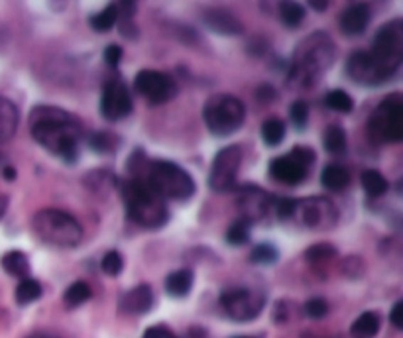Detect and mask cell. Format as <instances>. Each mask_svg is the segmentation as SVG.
Returning a JSON list of instances; mask_svg holds the SVG:
<instances>
[{"label":"cell","instance_id":"29","mask_svg":"<svg viewBox=\"0 0 403 338\" xmlns=\"http://www.w3.org/2000/svg\"><path fill=\"white\" fill-rule=\"evenodd\" d=\"M279 18L287 28H297L305 20V9L297 2H281L279 4Z\"/></svg>","mask_w":403,"mask_h":338},{"label":"cell","instance_id":"33","mask_svg":"<svg viewBox=\"0 0 403 338\" xmlns=\"http://www.w3.org/2000/svg\"><path fill=\"white\" fill-rule=\"evenodd\" d=\"M250 222H246V220L238 219L227 230V242L232 246H244L248 240H250Z\"/></svg>","mask_w":403,"mask_h":338},{"label":"cell","instance_id":"21","mask_svg":"<svg viewBox=\"0 0 403 338\" xmlns=\"http://www.w3.org/2000/svg\"><path fill=\"white\" fill-rule=\"evenodd\" d=\"M0 263H2V270L6 271L9 276H12V278L26 279L28 273H30V260L20 250H10V252L4 254Z\"/></svg>","mask_w":403,"mask_h":338},{"label":"cell","instance_id":"3","mask_svg":"<svg viewBox=\"0 0 403 338\" xmlns=\"http://www.w3.org/2000/svg\"><path fill=\"white\" fill-rule=\"evenodd\" d=\"M132 161H136L134 158ZM130 171L136 179H142L146 185H150L163 201H187L195 193L193 178L173 161L138 160L136 168H130Z\"/></svg>","mask_w":403,"mask_h":338},{"label":"cell","instance_id":"42","mask_svg":"<svg viewBox=\"0 0 403 338\" xmlns=\"http://www.w3.org/2000/svg\"><path fill=\"white\" fill-rule=\"evenodd\" d=\"M389 321H392V325H394L397 330L403 329V301H397V303L394 305V309H392V313H389Z\"/></svg>","mask_w":403,"mask_h":338},{"label":"cell","instance_id":"7","mask_svg":"<svg viewBox=\"0 0 403 338\" xmlns=\"http://www.w3.org/2000/svg\"><path fill=\"white\" fill-rule=\"evenodd\" d=\"M205 124L215 136L235 134L246 119V109L240 99L232 94H213L203 107Z\"/></svg>","mask_w":403,"mask_h":338},{"label":"cell","instance_id":"5","mask_svg":"<svg viewBox=\"0 0 403 338\" xmlns=\"http://www.w3.org/2000/svg\"><path fill=\"white\" fill-rule=\"evenodd\" d=\"M368 53L372 67L376 69L382 84L399 71L403 63V22L394 18L380 28Z\"/></svg>","mask_w":403,"mask_h":338},{"label":"cell","instance_id":"31","mask_svg":"<svg viewBox=\"0 0 403 338\" xmlns=\"http://www.w3.org/2000/svg\"><path fill=\"white\" fill-rule=\"evenodd\" d=\"M325 104H327L328 109L335 110V112H350L354 109V102H353V97L343 91V89H335V91H331V93L325 97Z\"/></svg>","mask_w":403,"mask_h":338},{"label":"cell","instance_id":"24","mask_svg":"<svg viewBox=\"0 0 403 338\" xmlns=\"http://www.w3.org/2000/svg\"><path fill=\"white\" fill-rule=\"evenodd\" d=\"M362 189L366 191L368 197L376 199V197H382L387 191V181L376 169H366L362 173Z\"/></svg>","mask_w":403,"mask_h":338},{"label":"cell","instance_id":"4","mask_svg":"<svg viewBox=\"0 0 403 338\" xmlns=\"http://www.w3.org/2000/svg\"><path fill=\"white\" fill-rule=\"evenodd\" d=\"M118 187H120L128 219L134 224L148 230H158L168 222V205L150 185H146L142 179H122Z\"/></svg>","mask_w":403,"mask_h":338},{"label":"cell","instance_id":"14","mask_svg":"<svg viewBox=\"0 0 403 338\" xmlns=\"http://www.w3.org/2000/svg\"><path fill=\"white\" fill-rule=\"evenodd\" d=\"M132 97L128 87L120 79H110L102 87L101 93V114L110 122L127 119L132 112Z\"/></svg>","mask_w":403,"mask_h":338},{"label":"cell","instance_id":"43","mask_svg":"<svg viewBox=\"0 0 403 338\" xmlns=\"http://www.w3.org/2000/svg\"><path fill=\"white\" fill-rule=\"evenodd\" d=\"M256 94H258V101L272 102L274 101V97H276V91H274V87H269V84H262Z\"/></svg>","mask_w":403,"mask_h":338},{"label":"cell","instance_id":"49","mask_svg":"<svg viewBox=\"0 0 403 338\" xmlns=\"http://www.w3.org/2000/svg\"><path fill=\"white\" fill-rule=\"evenodd\" d=\"M28 338H58V337H50V334H30Z\"/></svg>","mask_w":403,"mask_h":338},{"label":"cell","instance_id":"11","mask_svg":"<svg viewBox=\"0 0 403 338\" xmlns=\"http://www.w3.org/2000/svg\"><path fill=\"white\" fill-rule=\"evenodd\" d=\"M242 148L236 144L227 146L217 152L209 171V187L215 193H227L235 187L238 171L242 165Z\"/></svg>","mask_w":403,"mask_h":338},{"label":"cell","instance_id":"45","mask_svg":"<svg viewBox=\"0 0 403 338\" xmlns=\"http://www.w3.org/2000/svg\"><path fill=\"white\" fill-rule=\"evenodd\" d=\"M4 179H9V181H14L16 179V169L14 168H4Z\"/></svg>","mask_w":403,"mask_h":338},{"label":"cell","instance_id":"38","mask_svg":"<svg viewBox=\"0 0 403 338\" xmlns=\"http://www.w3.org/2000/svg\"><path fill=\"white\" fill-rule=\"evenodd\" d=\"M303 311H305V315H307L309 319H323V317H327L328 313V303L323 297H313V299H309V301L305 303Z\"/></svg>","mask_w":403,"mask_h":338},{"label":"cell","instance_id":"46","mask_svg":"<svg viewBox=\"0 0 403 338\" xmlns=\"http://www.w3.org/2000/svg\"><path fill=\"white\" fill-rule=\"evenodd\" d=\"M189 338H209V334L203 329H193L189 332Z\"/></svg>","mask_w":403,"mask_h":338},{"label":"cell","instance_id":"47","mask_svg":"<svg viewBox=\"0 0 403 338\" xmlns=\"http://www.w3.org/2000/svg\"><path fill=\"white\" fill-rule=\"evenodd\" d=\"M6 203H9V201H6V197H0V217H2L4 211H6Z\"/></svg>","mask_w":403,"mask_h":338},{"label":"cell","instance_id":"39","mask_svg":"<svg viewBox=\"0 0 403 338\" xmlns=\"http://www.w3.org/2000/svg\"><path fill=\"white\" fill-rule=\"evenodd\" d=\"M294 203L295 199H287V197L276 199V201H274V209H276L277 219H291V214H294Z\"/></svg>","mask_w":403,"mask_h":338},{"label":"cell","instance_id":"18","mask_svg":"<svg viewBox=\"0 0 403 338\" xmlns=\"http://www.w3.org/2000/svg\"><path fill=\"white\" fill-rule=\"evenodd\" d=\"M340 30L346 36H360L370 24V6L368 4H350L340 14Z\"/></svg>","mask_w":403,"mask_h":338},{"label":"cell","instance_id":"26","mask_svg":"<svg viewBox=\"0 0 403 338\" xmlns=\"http://www.w3.org/2000/svg\"><path fill=\"white\" fill-rule=\"evenodd\" d=\"M14 297H16V303L22 305V307L38 301V299L42 297V285H40V281H36V279L32 278L22 279V281L18 283Z\"/></svg>","mask_w":403,"mask_h":338},{"label":"cell","instance_id":"17","mask_svg":"<svg viewBox=\"0 0 403 338\" xmlns=\"http://www.w3.org/2000/svg\"><path fill=\"white\" fill-rule=\"evenodd\" d=\"M203 18H205V24L220 36H240L244 32L242 22L225 9L205 10Z\"/></svg>","mask_w":403,"mask_h":338},{"label":"cell","instance_id":"15","mask_svg":"<svg viewBox=\"0 0 403 338\" xmlns=\"http://www.w3.org/2000/svg\"><path fill=\"white\" fill-rule=\"evenodd\" d=\"M236 207L240 212V219L254 224L258 220L266 219L269 209L274 207V197L266 193L260 187H242L238 191V197H236Z\"/></svg>","mask_w":403,"mask_h":338},{"label":"cell","instance_id":"12","mask_svg":"<svg viewBox=\"0 0 403 338\" xmlns=\"http://www.w3.org/2000/svg\"><path fill=\"white\" fill-rule=\"evenodd\" d=\"M264 305H266L264 295H260L258 291H252V289L246 288L227 289L220 295L222 311H225L228 319H232L236 322L254 321L262 313Z\"/></svg>","mask_w":403,"mask_h":338},{"label":"cell","instance_id":"23","mask_svg":"<svg viewBox=\"0 0 403 338\" xmlns=\"http://www.w3.org/2000/svg\"><path fill=\"white\" fill-rule=\"evenodd\" d=\"M321 183L328 191H343L350 183V173L338 163H331L321 173Z\"/></svg>","mask_w":403,"mask_h":338},{"label":"cell","instance_id":"35","mask_svg":"<svg viewBox=\"0 0 403 338\" xmlns=\"http://www.w3.org/2000/svg\"><path fill=\"white\" fill-rule=\"evenodd\" d=\"M279 254L272 244H258L250 252V262L258 263V266H269V263L277 262Z\"/></svg>","mask_w":403,"mask_h":338},{"label":"cell","instance_id":"8","mask_svg":"<svg viewBox=\"0 0 403 338\" xmlns=\"http://www.w3.org/2000/svg\"><path fill=\"white\" fill-rule=\"evenodd\" d=\"M370 140L378 144H397L403 140V99L389 94L380 102L368 120Z\"/></svg>","mask_w":403,"mask_h":338},{"label":"cell","instance_id":"28","mask_svg":"<svg viewBox=\"0 0 403 338\" xmlns=\"http://www.w3.org/2000/svg\"><path fill=\"white\" fill-rule=\"evenodd\" d=\"M323 142H325V148H327L328 153H343L346 150V132L343 126H336V124H331L327 128V132H325V138H323Z\"/></svg>","mask_w":403,"mask_h":338},{"label":"cell","instance_id":"37","mask_svg":"<svg viewBox=\"0 0 403 338\" xmlns=\"http://www.w3.org/2000/svg\"><path fill=\"white\" fill-rule=\"evenodd\" d=\"M289 119L294 122V126L297 130H303L309 122V107L305 101H295L289 107Z\"/></svg>","mask_w":403,"mask_h":338},{"label":"cell","instance_id":"9","mask_svg":"<svg viewBox=\"0 0 403 338\" xmlns=\"http://www.w3.org/2000/svg\"><path fill=\"white\" fill-rule=\"evenodd\" d=\"M291 219L297 220L305 229L325 232V230L336 227L338 211H336L335 203L327 197H309V199H299V201L295 199Z\"/></svg>","mask_w":403,"mask_h":338},{"label":"cell","instance_id":"13","mask_svg":"<svg viewBox=\"0 0 403 338\" xmlns=\"http://www.w3.org/2000/svg\"><path fill=\"white\" fill-rule=\"evenodd\" d=\"M138 93L151 104H166L177 97L176 81L156 69H142L134 79Z\"/></svg>","mask_w":403,"mask_h":338},{"label":"cell","instance_id":"19","mask_svg":"<svg viewBox=\"0 0 403 338\" xmlns=\"http://www.w3.org/2000/svg\"><path fill=\"white\" fill-rule=\"evenodd\" d=\"M20 112L14 102L0 94V144L10 142L18 130Z\"/></svg>","mask_w":403,"mask_h":338},{"label":"cell","instance_id":"2","mask_svg":"<svg viewBox=\"0 0 403 338\" xmlns=\"http://www.w3.org/2000/svg\"><path fill=\"white\" fill-rule=\"evenodd\" d=\"M335 61V42L327 32H313L297 43L289 65V83L309 89L327 73Z\"/></svg>","mask_w":403,"mask_h":338},{"label":"cell","instance_id":"20","mask_svg":"<svg viewBox=\"0 0 403 338\" xmlns=\"http://www.w3.org/2000/svg\"><path fill=\"white\" fill-rule=\"evenodd\" d=\"M195 276L193 271L187 270H177L173 273H169L166 278V291H168L171 297H185L189 295V291L193 288Z\"/></svg>","mask_w":403,"mask_h":338},{"label":"cell","instance_id":"27","mask_svg":"<svg viewBox=\"0 0 403 338\" xmlns=\"http://www.w3.org/2000/svg\"><path fill=\"white\" fill-rule=\"evenodd\" d=\"M286 138V124L279 119H268L262 124V140L266 142V146L274 148L279 146Z\"/></svg>","mask_w":403,"mask_h":338},{"label":"cell","instance_id":"25","mask_svg":"<svg viewBox=\"0 0 403 338\" xmlns=\"http://www.w3.org/2000/svg\"><path fill=\"white\" fill-rule=\"evenodd\" d=\"M91 288H89V283H85V281H75V283H71L68 289H65V293H63V301H65V307L68 309H75V307H81L83 303H87L89 299H91Z\"/></svg>","mask_w":403,"mask_h":338},{"label":"cell","instance_id":"1","mask_svg":"<svg viewBox=\"0 0 403 338\" xmlns=\"http://www.w3.org/2000/svg\"><path fill=\"white\" fill-rule=\"evenodd\" d=\"M30 134L43 150L65 163H75L81 152L83 130L79 120L58 107H36L30 114Z\"/></svg>","mask_w":403,"mask_h":338},{"label":"cell","instance_id":"6","mask_svg":"<svg viewBox=\"0 0 403 338\" xmlns=\"http://www.w3.org/2000/svg\"><path fill=\"white\" fill-rule=\"evenodd\" d=\"M36 238L53 248H75L83 240V229L75 217L59 209H42L32 219Z\"/></svg>","mask_w":403,"mask_h":338},{"label":"cell","instance_id":"50","mask_svg":"<svg viewBox=\"0 0 403 338\" xmlns=\"http://www.w3.org/2000/svg\"><path fill=\"white\" fill-rule=\"evenodd\" d=\"M236 338H260V337H236Z\"/></svg>","mask_w":403,"mask_h":338},{"label":"cell","instance_id":"34","mask_svg":"<svg viewBox=\"0 0 403 338\" xmlns=\"http://www.w3.org/2000/svg\"><path fill=\"white\" fill-rule=\"evenodd\" d=\"M89 146H91L95 152L99 153H109L112 150H117L118 140L109 132H97V134L89 136Z\"/></svg>","mask_w":403,"mask_h":338},{"label":"cell","instance_id":"36","mask_svg":"<svg viewBox=\"0 0 403 338\" xmlns=\"http://www.w3.org/2000/svg\"><path fill=\"white\" fill-rule=\"evenodd\" d=\"M122 266H124V262H122V256H120L117 250H110V252H107L104 256H102L101 270H102V273H107V276H110V278H117V276H120Z\"/></svg>","mask_w":403,"mask_h":338},{"label":"cell","instance_id":"41","mask_svg":"<svg viewBox=\"0 0 403 338\" xmlns=\"http://www.w3.org/2000/svg\"><path fill=\"white\" fill-rule=\"evenodd\" d=\"M144 338H177V337L168 329V327L158 325V327H150V329L146 330Z\"/></svg>","mask_w":403,"mask_h":338},{"label":"cell","instance_id":"30","mask_svg":"<svg viewBox=\"0 0 403 338\" xmlns=\"http://www.w3.org/2000/svg\"><path fill=\"white\" fill-rule=\"evenodd\" d=\"M118 22V10L117 4H109L107 9H102L101 12H97L91 18V28L95 32H109L112 26Z\"/></svg>","mask_w":403,"mask_h":338},{"label":"cell","instance_id":"40","mask_svg":"<svg viewBox=\"0 0 403 338\" xmlns=\"http://www.w3.org/2000/svg\"><path fill=\"white\" fill-rule=\"evenodd\" d=\"M102 58H104V61H107L109 67L112 69L118 67V63L122 60V48L117 45V43H110L109 48L104 50V53H102Z\"/></svg>","mask_w":403,"mask_h":338},{"label":"cell","instance_id":"48","mask_svg":"<svg viewBox=\"0 0 403 338\" xmlns=\"http://www.w3.org/2000/svg\"><path fill=\"white\" fill-rule=\"evenodd\" d=\"M301 338H331V337H321V334H315V332H303Z\"/></svg>","mask_w":403,"mask_h":338},{"label":"cell","instance_id":"22","mask_svg":"<svg viewBox=\"0 0 403 338\" xmlns=\"http://www.w3.org/2000/svg\"><path fill=\"white\" fill-rule=\"evenodd\" d=\"M380 315L376 311H366L362 313L350 327V337L353 338H374L380 332Z\"/></svg>","mask_w":403,"mask_h":338},{"label":"cell","instance_id":"32","mask_svg":"<svg viewBox=\"0 0 403 338\" xmlns=\"http://www.w3.org/2000/svg\"><path fill=\"white\" fill-rule=\"evenodd\" d=\"M335 254L336 250L331 244H315L305 252V260L311 263V266H315V268H319L323 263L327 266L335 258Z\"/></svg>","mask_w":403,"mask_h":338},{"label":"cell","instance_id":"16","mask_svg":"<svg viewBox=\"0 0 403 338\" xmlns=\"http://www.w3.org/2000/svg\"><path fill=\"white\" fill-rule=\"evenodd\" d=\"M151 307H154V291L146 283L127 291L118 301V309L124 315H144L148 313Z\"/></svg>","mask_w":403,"mask_h":338},{"label":"cell","instance_id":"10","mask_svg":"<svg viewBox=\"0 0 403 338\" xmlns=\"http://www.w3.org/2000/svg\"><path fill=\"white\" fill-rule=\"evenodd\" d=\"M315 163V152L311 148L297 146L286 156L269 161V175L286 185H297L307 178V171Z\"/></svg>","mask_w":403,"mask_h":338},{"label":"cell","instance_id":"44","mask_svg":"<svg viewBox=\"0 0 403 338\" xmlns=\"http://www.w3.org/2000/svg\"><path fill=\"white\" fill-rule=\"evenodd\" d=\"M309 6L317 10V12H323V10H327L328 2H325V0H311V2H309Z\"/></svg>","mask_w":403,"mask_h":338}]
</instances>
